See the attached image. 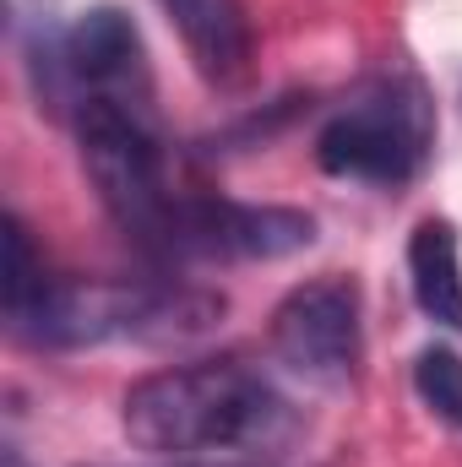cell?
Returning <instances> with one entry per match:
<instances>
[{
	"instance_id": "obj_1",
	"label": "cell",
	"mask_w": 462,
	"mask_h": 467,
	"mask_svg": "<svg viewBox=\"0 0 462 467\" xmlns=\"http://www.w3.org/2000/svg\"><path fill=\"white\" fill-rule=\"evenodd\" d=\"M120 419L136 451L174 462H278L305 435V413L245 358H196L142 375Z\"/></svg>"
},
{
	"instance_id": "obj_11",
	"label": "cell",
	"mask_w": 462,
	"mask_h": 467,
	"mask_svg": "<svg viewBox=\"0 0 462 467\" xmlns=\"http://www.w3.org/2000/svg\"><path fill=\"white\" fill-rule=\"evenodd\" d=\"M5 467H27V462H22V457H16V451H5Z\"/></svg>"
},
{
	"instance_id": "obj_9",
	"label": "cell",
	"mask_w": 462,
	"mask_h": 467,
	"mask_svg": "<svg viewBox=\"0 0 462 467\" xmlns=\"http://www.w3.org/2000/svg\"><path fill=\"white\" fill-rule=\"evenodd\" d=\"M414 386H419V397H425V408L436 419H446L452 430H462V358L457 353L441 348V343L419 348V358H414Z\"/></svg>"
},
{
	"instance_id": "obj_8",
	"label": "cell",
	"mask_w": 462,
	"mask_h": 467,
	"mask_svg": "<svg viewBox=\"0 0 462 467\" xmlns=\"http://www.w3.org/2000/svg\"><path fill=\"white\" fill-rule=\"evenodd\" d=\"M408 283H414V305L446 327L462 332V261H457V229L446 218H425L408 239Z\"/></svg>"
},
{
	"instance_id": "obj_4",
	"label": "cell",
	"mask_w": 462,
	"mask_h": 467,
	"mask_svg": "<svg viewBox=\"0 0 462 467\" xmlns=\"http://www.w3.org/2000/svg\"><path fill=\"white\" fill-rule=\"evenodd\" d=\"M436 147V104L414 77H386L321 125L316 163L338 180L408 185Z\"/></svg>"
},
{
	"instance_id": "obj_6",
	"label": "cell",
	"mask_w": 462,
	"mask_h": 467,
	"mask_svg": "<svg viewBox=\"0 0 462 467\" xmlns=\"http://www.w3.org/2000/svg\"><path fill=\"white\" fill-rule=\"evenodd\" d=\"M272 348L289 369L343 386L359 369L364 327H359V288L348 277H316L299 283L278 310H272Z\"/></svg>"
},
{
	"instance_id": "obj_10",
	"label": "cell",
	"mask_w": 462,
	"mask_h": 467,
	"mask_svg": "<svg viewBox=\"0 0 462 467\" xmlns=\"http://www.w3.org/2000/svg\"><path fill=\"white\" fill-rule=\"evenodd\" d=\"M174 467H213V462H174ZM218 467H278V462H218Z\"/></svg>"
},
{
	"instance_id": "obj_5",
	"label": "cell",
	"mask_w": 462,
	"mask_h": 467,
	"mask_svg": "<svg viewBox=\"0 0 462 467\" xmlns=\"http://www.w3.org/2000/svg\"><path fill=\"white\" fill-rule=\"evenodd\" d=\"M316 239V218L294 207H245L213 191H185L163 261H278Z\"/></svg>"
},
{
	"instance_id": "obj_7",
	"label": "cell",
	"mask_w": 462,
	"mask_h": 467,
	"mask_svg": "<svg viewBox=\"0 0 462 467\" xmlns=\"http://www.w3.org/2000/svg\"><path fill=\"white\" fill-rule=\"evenodd\" d=\"M169 11V22L180 27L196 71L218 88H234L250 77L256 60V27L245 16L239 0H158Z\"/></svg>"
},
{
	"instance_id": "obj_3",
	"label": "cell",
	"mask_w": 462,
	"mask_h": 467,
	"mask_svg": "<svg viewBox=\"0 0 462 467\" xmlns=\"http://www.w3.org/2000/svg\"><path fill=\"white\" fill-rule=\"evenodd\" d=\"M27 71H33L38 104H49L55 115H77L93 99L147 104L142 33L120 5H93L66 27L38 22L27 33Z\"/></svg>"
},
{
	"instance_id": "obj_2",
	"label": "cell",
	"mask_w": 462,
	"mask_h": 467,
	"mask_svg": "<svg viewBox=\"0 0 462 467\" xmlns=\"http://www.w3.org/2000/svg\"><path fill=\"white\" fill-rule=\"evenodd\" d=\"M71 125H77L82 163L99 185L104 213L125 229V239H136L152 261H163V244H169L185 191L169 180V152L152 130L147 104L93 99L71 115Z\"/></svg>"
}]
</instances>
